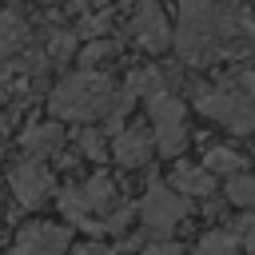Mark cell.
Here are the masks:
<instances>
[{
    "label": "cell",
    "instance_id": "1",
    "mask_svg": "<svg viewBox=\"0 0 255 255\" xmlns=\"http://www.w3.org/2000/svg\"><path fill=\"white\" fill-rule=\"evenodd\" d=\"M112 104H116V84H112V76H104L96 68L64 76L48 96L52 116L72 120V124H96V120H104L112 112Z\"/></svg>",
    "mask_w": 255,
    "mask_h": 255
},
{
    "label": "cell",
    "instance_id": "2",
    "mask_svg": "<svg viewBox=\"0 0 255 255\" xmlns=\"http://www.w3.org/2000/svg\"><path fill=\"white\" fill-rule=\"evenodd\" d=\"M195 108L207 120L231 128L235 135H255V100L235 80L215 84V88H195Z\"/></svg>",
    "mask_w": 255,
    "mask_h": 255
},
{
    "label": "cell",
    "instance_id": "3",
    "mask_svg": "<svg viewBox=\"0 0 255 255\" xmlns=\"http://www.w3.org/2000/svg\"><path fill=\"white\" fill-rule=\"evenodd\" d=\"M187 195L183 191H175V187H167V183H151L147 187V195H143V203H139V219H143V227L151 231V235H171V227L187 215Z\"/></svg>",
    "mask_w": 255,
    "mask_h": 255
},
{
    "label": "cell",
    "instance_id": "4",
    "mask_svg": "<svg viewBox=\"0 0 255 255\" xmlns=\"http://www.w3.org/2000/svg\"><path fill=\"white\" fill-rule=\"evenodd\" d=\"M8 191L20 207H40L52 195V171L44 167V155H24L8 167Z\"/></svg>",
    "mask_w": 255,
    "mask_h": 255
},
{
    "label": "cell",
    "instance_id": "5",
    "mask_svg": "<svg viewBox=\"0 0 255 255\" xmlns=\"http://www.w3.org/2000/svg\"><path fill=\"white\" fill-rule=\"evenodd\" d=\"M131 40L143 48V52H163L171 44V28H167V16L159 12L155 0H135V16H131Z\"/></svg>",
    "mask_w": 255,
    "mask_h": 255
},
{
    "label": "cell",
    "instance_id": "6",
    "mask_svg": "<svg viewBox=\"0 0 255 255\" xmlns=\"http://www.w3.org/2000/svg\"><path fill=\"white\" fill-rule=\"evenodd\" d=\"M68 243H72V235H68L64 223H24L12 247H16L20 255H56V251H64Z\"/></svg>",
    "mask_w": 255,
    "mask_h": 255
},
{
    "label": "cell",
    "instance_id": "7",
    "mask_svg": "<svg viewBox=\"0 0 255 255\" xmlns=\"http://www.w3.org/2000/svg\"><path fill=\"white\" fill-rule=\"evenodd\" d=\"M151 135L147 131H139V128H120L116 135H112V159L120 163V167H143L147 159H151Z\"/></svg>",
    "mask_w": 255,
    "mask_h": 255
},
{
    "label": "cell",
    "instance_id": "8",
    "mask_svg": "<svg viewBox=\"0 0 255 255\" xmlns=\"http://www.w3.org/2000/svg\"><path fill=\"white\" fill-rule=\"evenodd\" d=\"M20 147L28 155H60L64 151V128L60 124H28L20 131Z\"/></svg>",
    "mask_w": 255,
    "mask_h": 255
},
{
    "label": "cell",
    "instance_id": "9",
    "mask_svg": "<svg viewBox=\"0 0 255 255\" xmlns=\"http://www.w3.org/2000/svg\"><path fill=\"white\" fill-rule=\"evenodd\" d=\"M171 187L183 191L187 199H207V195L215 191V171H207V167H191V163H175V171H171Z\"/></svg>",
    "mask_w": 255,
    "mask_h": 255
},
{
    "label": "cell",
    "instance_id": "10",
    "mask_svg": "<svg viewBox=\"0 0 255 255\" xmlns=\"http://www.w3.org/2000/svg\"><path fill=\"white\" fill-rule=\"evenodd\" d=\"M80 195H84V203H88V211L92 215H104L112 203H116V183H112V175H92L88 183H80Z\"/></svg>",
    "mask_w": 255,
    "mask_h": 255
},
{
    "label": "cell",
    "instance_id": "11",
    "mask_svg": "<svg viewBox=\"0 0 255 255\" xmlns=\"http://www.w3.org/2000/svg\"><path fill=\"white\" fill-rule=\"evenodd\" d=\"M28 20L20 16V12H4L0 16V56H12V52H20L24 44H28Z\"/></svg>",
    "mask_w": 255,
    "mask_h": 255
},
{
    "label": "cell",
    "instance_id": "12",
    "mask_svg": "<svg viewBox=\"0 0 255 255\" xmlns=\"http://www.w3.org/2000/svg\"><path fill=\"white\" fill-rule=\"evenodd\" d=\"M151 143L159 147V155H179L183 143H187V128L183 120H171V124H151Z\"/></svg>",
    "mask_w": 255,
    "mask_h": 255
},
{
    "label": "cell",
    "instance_id": "13",
    "mask_svg": "<svg viewBox=\"0 0 255 255\" xmlns=\"http://www.w3.org/2000/svg\"><path fill=\"white\" fill-rule=\"evenodd\" d=\"M243 163H247V159H243L235 147H223V143L207 147V155H203V167L215 171V175H235V171H243Z\"/></svg>",
    "mask_w": 255,
    "mask_h": 255
},
{
    "label": "cell",
    "instance_id": "14",
    "mask_svg": "<svg viewBox=\"0 0 255 255\" xmlns=\"http://www.w3.org/2000/svg\"><path fill=\"white\" fill-rule=\"evenodd\" d=\"M227 203H235V207H243V211H255V175H247V171H235V175H227Z\"/></svg>",
    "mask_w": 255,
    "mask_h": 255
},
{
    "label": "cell",
    "instance_id": "15",
    "mask_svg": "<svg viewBox=\"0 0 255 255\" xmlns=\"http://www.w3.org/2000/svg\"><path fill=\"white\" fill-rule=\"evenodd\" d=\"M76 52H80V36H76V32L60 28V32H52V36H48V48H44L48 64H64V60H72Z\"/></svg>",
    "mask_w": 255,
    "mask_h": 255
},
{
    "label": "cell",
    "instance_id": "16",
    "mask_svg": "<svg viewBox=\"0 0 255 255\" xmlns=\"http://www.w3.org/2000/svg\"><path fill=\"white\" fill-rule=\"evenodd\" d=\"M195 247H199V251H235V247H243V235H239V231H223V227H215V231H207Z\"/></svg>",
    "mask_w": 255,
    "mask_h": 255
},
{
    "label": "cell",
    "instance_id": "17",
    "mask_svg": "<svg viewBox=\"0 0 255 255\" xmlns=\"http://www.w3.org/2000/svg\"><path fill=\"white\" fill-rule=\"evenodd\" d=\"M108 56H116V44L104 40V36H92V44L80 48V64H84V68H96V64H104Z\"/></svg>",
    "mask_w": 255,
    "mask_h": 255
},
{
    "label": "cell",
    "instance_id": "18",
    "mask_svg": "<svg viewBox=\"0 0 255 255\" xmlns=\"http://www.w3.org/2000/svg\"><path fill=\"white\" fill-rule=\"evenodd\" d=\"M76 143H80V151H84L88 159H108V139H104L100 128H84Z\"/></svg>",
    "mask_w": 255,
    "mask_h": 255
},
{
    "label": "cell",
    "instance_id": "19",
    "mask_svg": "<svg viewBox=\"0 0 255 255\" xmlns=\"http://www.w3.org/2000/svg\"><path fill=\"white\" fill-rule=\"evenodd\" d=\"M108 32V16H100V12H88L84 20H80V28H76V36H104Z\"/></svg>",
    "mask_w": 255,
    "mask_h": 255
},
{
    "label": "cell",
    "instance_id": "20",
    "mask_svg": "<svg viewBox=\"0 0 255 255\" xmlns=\"http://www.w3.org/2000/svg\"><path fill=\"white\" fill-rule=\"evenodd\" d=\"M131 215H135L131 207H116V211H112V215L104 219V231H124V227L131 223Z\"/></svg>",
    "mask_w": 255,
    "mask_h": 255
},
{
    "label": "cell",
    "instance_id": "21",
    "mask_svg": "<svg viewBox=\"0 0 255 255\" xmlns=\"http://www.w3.org/2000/svg\"><path fill=\"white\" fill-rule=\"evenodd\" d=\"M235 84H239V88H243V92L255 100V68H243V72L235 76Z\"/></svg>",
    "mask_w": 255,
    "mask_h": 255
},
{
    "label": "cell",
    "instance_id": "22",
    "mask_svg": "<svg viewBox=\"0 0 255 255\" xmlns=\"http://www.w3.org/2000/svg\"><path fill=\"white\" fill-rule=\"evenodd\" d=\"M8 88H12V76H8V68H0V104L8 100Z\"/></svg>",
    "mask_w": 255,
    "mask_h": 255
},
{
    "label": "cell",
    "instance_id": "23",
    "mask_svg": "<svg viewBox=\"0 0 255 255\" xmlns=\"http://www.w3.org/2000/svg\"><path fill=\"white\" fill-rule=\"evenodd\" d=\"M8 131H12V116H8V112H4V116H0V143H4V139H8Z\"/></svg>",
    "mask_w": 255,
    "mask_h": 255
},
{
    "label": "cell",
    "instance_id": "24",
    "mask_svg": "<svg viewBox=\"0 0 255 255\" xmlns=\"http://www.w3.org/2000/svg\"><path fill=\"white\" fill-rule=\"evenodd\" d=\"M44 4H56V0H44Z\"/></svg>",
    "mask_w": 255,
    "mask_h": 255
},
{
    "label": "cell",
    "instance_id": "25",
    "mask_svg": "<svg viewBox=\"0 0 255 255\" xmlns=\"http://www.w3.org/2000/svg\"><path fill=\"white\" fill-rule=\"evenodd\" d=\"M0 4H8V0H0Z\"/></svg>",
    "mask_w": 255,
    "mask_h": 255
}]
</instances>
